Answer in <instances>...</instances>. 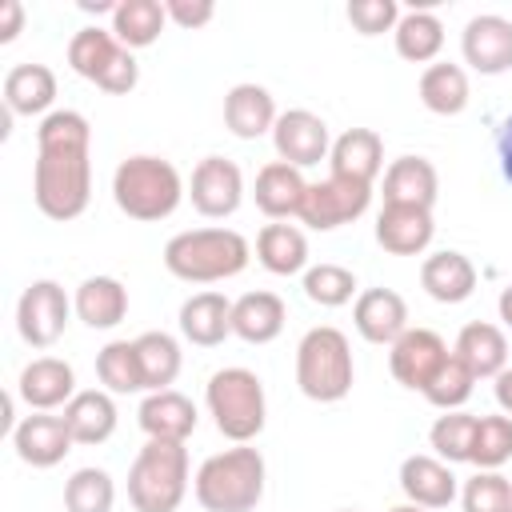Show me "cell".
<instances>
[{
    "mask_svg": "<svg viewBox=\"0 0 512 512\" xmlns=\"http://www.w3.org/2000/svg\"><path fill=\"white\" fill-rule=\"evenodd\" d=\"M400 488L408 496V504L420 508H448L456 500V472L452 464H444L440 456H408L400 464Z\"/></svg>",
    "mask_w": 512,
    "mask_h": 512,
    "instance_id": "obj_19",
    "label": "cell"
},
{
    "mask_svg": "<svg viewBox=\"0 0 512 512\" xmlns=\"http://www.w3.org/2000/svg\"><path fill=\"white\" fill-rule=\"evenodd\" d=\"M352 292H356V276L340 264H316L304 272V296L320 308H340L352 300Z\"/></svg>",
    "mask_w": 512,
    "mask_h": 512,
    "instance_id": "obj_42",
    "label": "cell"
},
{
    "mask_svg": "<svg viewBox=\"0 0 512 512\" xmlns=\"http://www.w3.org/2000/svg\"><path fill=\"white\" fill-rule=\"evenodd\" d=\"M136 352H140V368H144V388L148 392H164L176 376H180V344L168 332H140L136 336Z\"/></svg>",
    "mask_w": 512,
    "mask_h": 512,
    "instance_id": "obj_37",
    "label": "cell"
},
{
    "mask_svg": "<svg viewBox=\"0 0 512 512\" xmlns=\"http://www.w3.org/2000/svg\"><path fill=\"white\" fill-rule=\"evenodd\" d=\"M392 36H396V52L408 64H432L444 48V24H440V16H432L424 8L400 12V24Z\"/></svg>",
    "mask_w": 512,
    "mask_h": 512,
    "instance_id": "obj_34",
    "label": "cell"
},
{
    "mask_svg": "<svg viewBox=\"0 0 512 512\" xmlns=\"http://www.w3.org/2000/svg\"><path fill=\"white\" fill-rule=\"evenodd\" d=\"M352 380H356V364H352L348 336L332 324L308 328L296 344V384H300V392L316 404H336L352 392Z\"/></svg>",
    "mask_w": 512,
    "mask_h": 512,
    "instance_id": "obj_5",
    "label": "cell"
},
{
    "mask_svg": "<svg viewBox=\"0 0 512 512\" xmlns=\"http://www.w3.org/2000/svg\"><path fill=\"white\" fill-rule=\"evenodd\" d=\"M280 120L276 100L264 84H232L224 96V124L232 136L240 140H256L264 132H272Z\"/></svg>",
    "mask_w": 512,
    "mask_h": 512,
    "instance_id": "obj_20",
    "label": "cell"
},
{
    "mask_svg": "<svg viewBox=\"0 0 512 512\" xmlns=\"http://www.w3.org/2000/svg\"><path fill=\"white\" fill-rule=\"evenodd\" d=\"M116 484L104 468H76L64 480V512H112Z\"/></svg>",
    "mask_w": 512,
    "mask_h": 512,
    "instance_id": "obj_39",
    "label": "cell"
},
{
    "mask_svg": "<svg viewBox=\"0 0 512 512\" xmlns=\"http://www.w3.org/2000/svg\"><path fill=\"white\" fill-rule=\"evenodd\" d=\"M96 376H100L104 392H112V396L148 392V388H144V368H140L136 340H108V344L96 352Z\"/></svg>",
    "mask_w": 512,
    "mask_h": 512,
    "instance_id": "obj_36",
    "label": "cell"
},
{
    "mask_svg": "<svg viewBox=\"0 0 512 512\" xmlns=\"http://www.w3.org/2000/svg\"><path fill=\"white\" fill-rule=\"evenodd\" d=\"M164 12H168L172 24L192 32V28H204L216 16V4L212 0H164Z\"/></svg>",
    "mask_w": 512,
    "mask_h": 512,
    "instance_id": "obj_45",
    "label": "cell"
},
{
    "mask_svg": "<svg viewBox=\"0 0 512 512\" xmlns=\"http://www.w3.org/2000/svg\"><path fill=\"white\" fill-rule=\"evenodd\" d=\"M64 424L76 444H104L116 432V400L104 388H84L64 404Z\"/></svg>",
    "mask_w": 512,
    "mask_h": 512,
    "instance_id": "obj_29",
    "label": "cell"
},
{
    "mask_svg": "<svg viewBox=\"0 0 512 512\" xmlns=\"http://www.w3.org/2000/svg\"><path fill=\"white\" fill-rule=\"evenodd\" d=\"M348 20L360 36H380V32H396L400 8H396V0H352Z\"/></svg>",
    "mask_w": 512,
    "mask_h": 512,
    "instance_id": "obj_44",
    "label": "cell"
},
{
    "mask_svg": "<svg viewBox=\"0 0 512 512\" xmlns=\"http://www.w3.org/2000/svg\"><path fill=\"white\" fill-rule=\"evenodd\" d=\"M352 324L368 344H396L408 332V304L392 288H368L352 304Z\"/></svg>",
    "mask_w": 512,
    "mask_h": 512,
    "instance_id": "obj_15",
    "label": "cell"
},
{
    "mask_svg": "<svg viewBox=\"0 0 512 512\" xmlns=\"http://www.w3.org/2000/svg\"><path fill=\"white\" fill-rule=\"evenodd\" d=\"M472 388H476L472 368H468L460 356H448L444 368H440V372L432 376V384L424 388V400L436 404V408H444V412H460V408L468 404Z\"/></svg>",
    "mask_w": 512,
    "mask_h": 512,
    "instance_id": "obj_41",
    "label": "cell"
},
{
    "mask_svg": "<svg viewBox=\"0 0 512 512\" xmlns=\"http://www.w3.org/2000/svg\"><path fill=\"white\" fill-rule=\"evenodd\" d=\"M496 156H500V176L512 184V116L496 132Z\"/></svg>",
    "mask_w": 512,
    "mask_h": 512,
    "instance_id": "obj_48",
    "label": "cell"
},
{
    "mask_svg": "<svg viewBox=\"0 0 512 512\" xmlns=\"http://www.w3.org/2000/svg\"><path fill=\"white\" fill-rule=\"evenodd\" d=\"M72 308L88 328H116L128 316V288L116 276H88L76 288Z\"/></svg>",
    "mask_w": 512,
    "mask_h": 512,
    "instance_id": "obj_30",
    "label": "cell"
},
{
    "mask_svg": "<svg viewBox=\"0 0 512 512\" xmlns=\"http://www.w3.org/2000/svg\"><path fill=\"white\" fill-rule=\"evenodd\" d=\"M256 260L272 276H296L308 264V240L296 224H264L256 236Z\"/></svg>",
    "mask_w": 512,
    "mask_h": 512,
    "instance_id": "obj_32",
    "label": "cell"
},
{
    "mask_svg": "<svg viewBox=\"0 0 512 512\" xmlns=\"http://www.w3.org/2000/svg\"><path fill=\"white\" fill-rule=\"evenodd\" d=\"M124 52V44L112 36V28H80L72 40H68V64L76 76L100 84L104 72L116 64V56Z\"/></svg>",
    "mask_w": 512,
    "mask_h": 512,
    "instance_id": "obj_35",
    "label": "cell"
},
{
    "mask_svg": "<svg viewBox=\"0 0 512 512\" xmlns=\"http://www.w3.org/2000/svg\"><path fill=\"white\" fill-rule=\"evenodd\" d=\"M168 24V12L160 0H120L112 12V36L132 52V48H148L160 40Z\"/></svg>",
    "mask_w": 512,
    "mask_h": 512,
    "instance_id": "obj_33",
    "label": "cell"
},
{
    "mask_svg": "<svg viewBox=\"0 0 512 512\" xmlns=\"http://www.w3.org/2000/svg\"><path fill=\"white\" fill-rule=\"evenodd\" d=\"M496 308H500V320H504V328H512V284H508V288L500 292Z\"/></svg>",
    "mask_w": 512,
    "mask_h": 512,
    "instance_id": "obj_50",
    "label": "cell"
},
{
    "mask_svg": "<svg viewBox=\"0 0 512 512\" xmlns=\"http://www.w3.org/2000/svg\"><path fill=\"white\" fill-rule=\"evenodd\" d=\"M464 512H512V480L500 472H476L460 488Z\"/></svg>",
    "mask_w": 512,
    "mask_h": 512,
    "instance_id": "obj_43",
    "label": "cell"
},
{
    "mask_svg": "<svg viewBox=\"0 0 512 512\" xmlns=\"http://www.w3.org/2000/svg\"><path fill=\"white\" fill-rule=\"evenodd\" d=\"M56 100V72L48 64H16L4 76V108L12 116H48Z\"/></svg>",
    "mask_w": 512,
    "mask_h": 512,
    "instance_id": "obj_25",
    "label": "cell"
},
{
    "mask_svg": "<svg viewBox=\"0 0 512 512\" xmlns=\"http://www.w3.org/2000/svg\"><path fill=\"white\" fill-rule=\"evenodd\" d=\"M136 80H140V64H136V56L124 48V52L116 56V64L104 72V80H100L96 88H104V92H112V96H124V92H132V88H136Z\"/></svg>",
    "mask_w": 512,
    "mask_h": 512,
    "instance_id": "obj_46",
    "label": "cell"
},
{
    "mask_svg": "<svg viewBox=\"0 0 512 512\" xmlns=\"http://www.w3.org/2000/svg\"><path fill=\"white\" fill-rule=\"evenodd\" d=\"M72 432L64 424V416H52V412H36V416H24L16 428H12V448L24 464L32 468H52L60 464L68 452H72Z\"/></svg>",
    "mask_w": 512,
    "mask_h": 512,
    "instance_id": "obj_14",
    "label": "cell"
},
{
    "mask_svg": "<svg viewBox=\"0 0 512 512\" xmlns=\"http://www.w3.org/2000/svg\"><path fill=\"white\" fill-rule=\"evenodd\" d=\"M24 28V4L20 0H4L0 4V44H12Z\"/></svg>",
    "mask_w": 512,
    "mask_h": 512,
    "instance_id": "obj_47",
    "label": "cell"
},
{
    "mask_svg": "<svg viewBox=\"0 0 512 512\" xmlns=\"http://www.w3.org/2000/svg\"><path fill=\"white\" fill-rule=\"evenodd\" d=\"M304 192H308V180L300 176V168L284 164V160H272L256 172V208L272 220H288V216H300V204H304Z\"/></svg>",
    "mask_w": 512,
    "mask_h": 512,
    "instance_id": "obj_22",
    "label": "cell"
},
{
    "mask_svg": "<svg viewBox=\"0 0 512 512\" xmlns=\"http://www.w3.org/2000/svg\"><path fill=\"white\" fill-rule=\"evenodd\" d=\"M16 388H20V400L28 408L52 412V408H60V404H68L76 396V372L60 356H36L32 364H24Z\"/></svg>",
    "mask_w": 512,
    "mask_h": 512,
    "instance_id": "obj_17",
    "label": "cell"
},
{
    "mask_svg": "<svg viewBox=\"0 0 512 512\" xmlns=\"http://www.w3.org/2000/svg\"><path fill=\"white\" fill-rule=\"evenodd\" d=\"M388 512H428V508H420V504H396V508H388Z\"/></svg>",
    "mask_w": 512,
    "mask_h": 512,
    "instance_id": "obj_52",
    "label": "cell"
},
{
    "mask_svg": "<svg viewBox=\"0 0 512 512\" xmlns=\"http://www.w3.org/2000/svg\"><path fill=\"white\" fill-rule=\"evenodd\" d=\"M452 356H460V360L472 368L476 380H496V376L508 368V340H504V332H500L496 324L472 320V324L460 328Z\"/></svg>",
    "mask_w": 512,
    "mask_h": 512,
    "instance_id": "obj_28",
    "label": "cell"
},
{
    "mask_svg": "<svg viewBox=\"0 0 512 512\" xmlns=\"http://www.w3.org/2000/svg\"><path fill=\"white\" fill-rule=\"evenodd\" d=\"M288 308L276 292H244L232 304V336H240L244 344H272L284 332Z\"/></svg>",
    "mask_w": 512,
    "mask_h": 512,
    "instance_id": "obj_27",
    "label": "cell"
},
{
    "mask_svg": "<svg viewBox=\"0 0 512 512\" xmlns=\"http://www.w3.org/2000/svg\"><path fill=\"white\" fill-rule=\"evenodd\" d=\"M80 8L84 12H116V4H108V0H80Z\"/></svg>",
    "mask_w": 512,
    "mask_h": 512,
    "instance_id": "obj_51",
    "label": "cell"
},
{
    "mask_svg": "<svg viewBox=\"0 0 512 512\" xmlns=\"http://www.w3.org/2000/svg\"><path fill=\"white\" fill-rule=\"evenodd\" d=\"M420 104L436 116H460L468 108V72L448 60L428 64L420 72Z\"/></svg>",
    "mask_w": 512,
    "mask_h": 512,
    "instance_id": "obj_31",
    "label": "cell"
},
{
    "mask_svg": "<svg viewBox=\"0 0 512 512\" xmlns=\"http://www.w3.org/2000/svg\"><path fill=\"white\" fill-rule=\"evenodd\" d=\"M460 52H464V64H472L480 76H500L512 68V20L496 16V12H484V16H472L464 24V36H460Z\"/></svg>",
    "mask_w": 512,
    "mask_h": 512,
    "instance_id": "obj_13",
    "label": "cell"
},
{
    "mask_svg": "<svg viewBox=\"0 0 512 512\" xmlns=\"http://www.w3.org/2000/svg\"><path fill=\"white\" fill-rule=\"evenodd\" d=\"M328 164H332V176H344V180H356V184H372L384 168V140L372 132V128H348L332 140V152H328Z\"/></svg>",
    "mask_w": 512,
    "mask_h": 512,
    "instance_id": "obj_21",
    "label": "cell"
},
{
    "mask_svg": "<svg viewBox=\"0 0 512 512\" xmlns=\"http://www.w3.org/2000/svg\"><path fill=\"white\" fill-rule=\"evenodd\" d=\"M188 496V448L180 440H148L128 468V504L136 512H176Z\"/></svg>",
    "mask_w": 512,
    "mask_h": 512,
    "instance_id": "obj_6",
    "label": "cell"
},
{
    "mask_svg": "<svg viewBox=\"0 0 512 512\" xmlns=\"http://www.w3.org/2000/svg\"><path fill=\"white\" fill-rule=\"evenodd\" d=\"M112 200L128 220H168L184 200V180L164 156H128L112 172Z\"/></svg>",
    "mask_w": 512,
    "mask_h": 512,
    "instance_id": "obj_4",
    "label": "cell"
},
{
    "mask_svg": "<svg viewBox=\"0 0 512 512\" xmlns=\"http://www.w3.org/2000/svg\"><path fill=\"white\" fill-rule=\"evenodd\" d=\"M448 344L432 332V328H408L392 348H388V368L396 376V384L412 388V392H424L432 384V376L444 368L448 360Z\"/></svg>",
    "mask_w": 512,
    "mask_h": 512,
    "instance_id": "obj_11",
    "label": "cell"
},
{
    "mask_svg": "<svg viewBox=\"0 0 512 512\" xmlns=\"http://www.w3.org/2000/svg\"><path fill=\"white\" fill-rule=\"evenodd\" d=\"M72 312L76 308H72L68 292L56 280H32L20 292V304H16V332L32 348H52L64 336Z\"/></svg>",
    "mask_w": 512,
    "mask_h": 512,
    "instance_id": "obj_8",
    "label": "cell"
},
{
    "mask_svg": "<svg viewBox=\"0 0 512 512\" xmlns=\"http://www.w3.org/2000/svg\"><path fill=\"white\" fill-rule=\"evenodd\" d=\"M92 128L80 112L56 108L36 128L32 196L48 220H76L92 200Z\"/></svg>",
    "mask_w": 512,
    "mask_h": 512,
    "instance_id": "obj_1",
    "label": "cell"
},
{
    "mask_svg": "<svg viewBox=\"0 0 512 512\" xmlns=\"http://www.w3.org/2000/svg\"><path fill=\"white\" fill-rule=\"evenodd\" d=\"M264 480H268V468H264L260 448L236 444V448L208 456L196 468L192 492L204 512H252L264 496Z\"/></svg>",
    "mask_w": 512,
    "mask_h": 512,
    "instance_id": "obj_3",
    "label": "cell"
},
{
    "mask_svg": "<svg viewBox=\"0 0 512 512\" xmlns=\"http://www.w3.org/2000/svg\"><path fill=\"white\" fill-rule=\"evenodd\" d=\"M136 420H140V428L148 432V440H180V444H184V440L196 432V424H200L196 404H192L184 392H172V388L148 392V396L140 400Z\"/></svg>",
    "mask_w": 512,
    "mask_h": 512,
    "instance_id": "obj_18",
    "label": "cell"
},
{
    "mask_svg": "<svg viewBox=\"0 0 512 512\" xmlns=\"http://www.w3.org/2000/svg\"><path fill=\"white\" fill-rule=\"evenodd\" d=\"M496 404H500V412L504 416H512V368H504L500 376H496Z\"/></svg>",
    "mask_w": 512,
    "mask_h": 512,
    "instance_id": "obj_49",
    "label": "cell"
},
{
    "mask_svg": "<svg viewBox=\"0 0 512 512\" xmlns=\"http://www.w3.org/2000/svg\"><path fill=\"white\" fill-rule=\"evenodd\" d=\"M252 248L232 228H192L176 232L164 244V268L184 284H216L232 280L248 268Z\"/></svg>",
    "mask_w": 512,
    "mask_h": 512,
    "instance_id": "obj_2",
    "label": "cell"
},
{
    "mask_svg": "<svg viewBox=\"0 0 512 512\" xmlns=\"http://www.w3.org/2000/svg\"><path fill=\"white\" fill-rule=\"evenodd\" d=\"M208 412L216 420V432L228 436L232 444H248L264 432L268 420V400H264V384L252 368H220L208 376L204 388Z\"/></svg>",
    "mask_w": 512,
    "mask_h": 512,
    "instance_id": "obj_7",
    "label": "cell"
},
{
    "mask_svg": "<svg viewBox=\"0 0 512 512\" xmlns=\"http://www.w3.org/2000/svg\"><path fill=\"white\" fill-rule=\"evenodd\" d=\"M336 512H356V508H336Z\"/></svg>",
    "mask_w": 512,
    "mask_h": 512,
    "instance_id": "obj_53",
    "label": "cell"
},
{
    "mask_svg": "<svg viewBox=\"0 0 512 512\" xmlns=\"http://www.w3.org/2000/svg\"><path fill=\"white\" fill-rule=\"evenodd\" d=\"M420 284H424V292H428L432 300H440V304H460V300H468V296L476 292V268H472V260H468L464 252L444 248V252L424 256V264H420Z\"/></svg>",
    "mask_w": 512,
    "mask_h": 512,
    "instance_id": "obj_23",
    "label": "cell"
},
{
    "mask_svg": "<svg viewBox=\"0 0 512 512\" xmlns=\"http://www.w3.org/2000/svg\"><path fill=\"white\" fill-rule=\"evenodd\" d=\"M372 204V184H356V180H344V176H328V180H316L308 184L304 192V204H300V220L316 232H332L340 224H352L368 212Z\"/></svg>",
    "mask_w": 512,
    "mask_h": 512,
    "instance_id": "obj_9",
    "label": "cell"
},
{
    "mask_svg": "<svg viewBox=\"0 0 512 512\" xmlns=\"http://www.w3.org/2000/svg\"><path fill=\"white\" fill-rule=\"evenodd\" d=\"M512 460V416H476L472 432V456L480 472H500V464Z\"/></svg>",
    "mask_w": 512,
    "mask_h": 512,
    "instance_id": "obj_38",
    "label": "cell"
},
{
    "mask_svg": "<svg viewBox=\"0 0 512 512\" xmlns=\"http://www.w3.org/2000/svg\"><path fill=\"white\" fill-rule=\"evenodd\" d=\"M440 192V176L432 160L424 156H400L384 172V204H412V208H432Z\"/></svg>",
    "mask_w": 512,
    "mask_h": 512,
    "instance_id": "obj_26",
    "label": "cell"
},
{
    "mask_svg": "<svg viewBox=\"0 0 512 512\" xmlns=\"http://www.w3.org/2000/svg\"><path fill=\"white\" fill-rule=\"evenodd\" d=\"M432 208L412 204H384L376 216V244L392 256H420L432 244Z\"/></svg>",
    "mask_w": 512,
    "mask_h": 512,
    "instance_id": "obj_16",
    "label": "cell"
},
{
    "mask_svg": "<svg viewBox=\"0 0 512 512\" xmlns=\"http://www.w3.org/2000/svg\"><path fill=\"white\" fill-rule=\"evenodd\" d=\"M272 144H276V156L292 168H312V164L328 160V152H332L328 124L308 108L280 112V120L272 128Z\"/></svg>",
    "mask_w": 512,
    "mask_h": 512,
    "instance_id": "obj_12",
    "label": "cell"
},
{
    "mask_svg": "<svg viewBox=\"0 0 512 512\" xmlns=\"http://www.w3.org/2000/svg\"><path fill=\"white\" fill-rule=\"evenodd\" d=\"M180 332L196 348H216L232 336V300L220 292H196L180 304Z\"/></svg>",
    "mask_w": 512,
    "mask_h": 512,
    "instance_id": "obj_24",
    "label": "cell"
},
{
    "mask_svg": "<svg viewBox=\"0 0 512 512\" xmlns=\"http://www.w3.org/2000/svg\"><path fill=\"white\" fill-rule=\"evenodd\" d=\"M188 196H192V208L208 220H224L240 208L244 200V176L232 160L224 156H204L196 168H192V184H188Z\"/></svg>",
    "mask_w": 512,
    "mask_h": 512,
    "instance_id": "obj_10",
    "label": "cell"
},
{
    "mask_svg": "<svg viewBox=\"0 0 512 512\" xmlns=\"http://www.w3.org/2000/svg\"><path fill=\"white\" fill-rule=\"evenodd\" d=\"M472 432H476V416L472 412H444L432 424L428 444L436 448V456L444 464H468V456H472Z\"/></svg>",
    "mask_w": 512,
    "mask_h": 512,
    "instance_id": "obj_40",
    "label": "cell"
}]
</instances>
